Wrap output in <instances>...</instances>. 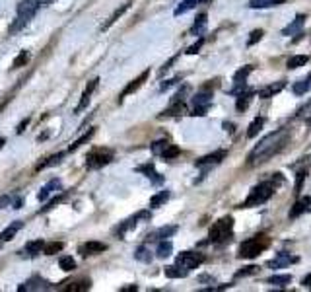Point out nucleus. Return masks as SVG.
<instances>
[{"label":"nucleus","instance_id":"obj_43","mask_svg":"<svg viewBox=\"0 0 311 292\" xmlns=\"http://www.w3.org/2000/svg\"><path fill=\"white\" fill-rule=\"evenodd\" d=\"M179 152H181V150H179L175 144H167V146H165V150L161 152V158H165V160H173V158H177V156H179Z\"/></svg>","mask_w":311,"mask_h":292},{"label":"nucleus","instance_id":"obj_42","mask_svg":"<svg viewBox=\"0 0 311 292\" xmlns=\"http://www.w3.org/2000/svg\"><path fill=\"white\" fill-rule=\"evenodd\" d=\"M196 4H198L196 0H183V2H181V4L175 8V12H173V14H175V16H181V14L189 12V10H192Z\"/></svg>","mask_w":311,"mask_h":292},{"label":"nucleus","instance_id":"obj_41","mask_svg":"<svg viewBox=\"0 0 311 292\" xmlns=\"http://www.w3.org/2000/svg\"><path fill=\"white\" fill-rule=\"evenodd\" d=\"M58 265H60L62 271H74V269H76V261H74L72 255H62V257L58 259Z\"/></svg>","mask_w":311,"mask_h":292},{"label":"nucleus","instance_id":"obj_14","mask_svg":"<svg viewBox=\"0 0 311 292\" xmlns=\"http://www.w3.org/2000/svg\"><path fill=\"white\" fill-rule=\"evenodd\" d=\"M303 23H305V16H303V14H297V16L290 21V25H286V27L282 29V35H297V33L301 31Z\"/></svg>","mask_w":311,"mask_h":292},{"label":"nucleus","instance_id":"obj_36","mask_svg":"<svg viewBox=\"0 0 311 292\" xmlns=\"http://www.w3.org/2000/svg\"><path fill=\"white\" fill-rule=\"evenodd\" d=\"M29 58H31L29 51H19L17 56L14 58V62H12V68H21V66H25V64L29 62Z\"/></svg>","mask_w":311,"mask_h":292},{"label":"nucleus","instance_id":"obj_23","mask_svg":"<svg viewBox=\"0 0 311 292\" xmlns=\"http://www.w3.org/2000/svg\"><path fill=\"white\" fill-rule=\"evenodd\" d=\"M130 4H132V0H128V2H124V4L121 6V8H117V10H115V12L111 14V18H109V19H107V21H105V23L101 25V29H109V27H111V25H113V23H115V21H117V19H119L121 16H122V14H124V12H126V10L130 8Z\"/></svg>","mask_w":311,"mask_h":292},{"label":"nucleus","instance_id":"obj_22","mask_svg":"<svg viewBox=\"0 0 311 292\" xmlns=\"http://www.w3.org/2000/svg\"><path fill=\"white\" fill-rule=\"evenodd\" d=\"M21 226H23V222H21V220L12 222L8 228H4V230L0 232V241H8V239H12V237L21 230Z\"/></svg>","mask_w":311,"mask_h":292},{"label":"nucleus","instance_id":"obj_35","mask_svg":"<svg viewBox=\"0 0 311 292\" xmlns=\"http://www.w3.org/2000/svg\"><path fill=\"white\" fill-rule=\"evenodd\" d=\"M62 152H58V154H52V156H49L45 162H39L37 165H35V169L39 171V169H45V167H51V165H54V164H58L60 160H62Z\"/></svg>","mask_w":311,"mask_h":292},{"label":"nucleus","instance_id":"obj_34","mask_svg":"<svg viewBox=\"0 0 311 292\" xmlns=\"http://www.w3.org/2000/svg\"><path fill=\"white\" fill-rule=\"evenodd\" d=\"M307 60H309V56H307V55H297V56H292V58H288L286 66H288L290 70H295V68H299V66L307 64Z\"/></svg>","mask_w":311,"mask_h":292},{"label":"nucleus","instance_id":"obj_8","mask_svg":"<svg viewBox=\"0 0 311 292\" xmlns=\"http://www.w3.org/2000/svg\"><path fill=\"white\" fill-rule=\"evenodd\" d=\"M150 216H152V214H150V210H140V212H136L134 216H130L128 220H124V222H122L119 228H115V234L122 236V234L128 230V228L136 226V224H138V220H150Z\"/></svg>","mask_w":311,"mask_h":292},{"label":"nucleus","instance_id":"obj_55","mask_svg":"<svg viewBox=\"0 0 311 292\" xmlns=\"http://www.w3.org/2000/svg\"><path fill=\"white\" fill-rule=\"evenodd\" d=\"M206 111H208V107H194L190 115H194V117H196V115H198V117H204V115H206Z\"/></svg>","mask_w":311,"mask_h":292},{"label":"nucleus","instance_id":"obj_51","mask_svg":"<svg viewBox=\"0 0 311 292\" xmlns=\"http://www.w3.org/2000/svg\"><path fill=\"white\" fill-rule=\"evenodd\" d=\"M187 91H189V86H183V88L173 95V99H171V101H183V97L187 95Z\"/></svg>","mask_w":311,"mask_h":292},{"label":"nucleus","instance_id":"obj_54","mask_svg":"<svg viewBox=\"0 0 311 292\" xmlns=\"http://www.w3.org/2000/svg\"><path fill=\"white\" fill-rule=\"evenodd\" d=\"M175 58H177V56H171V58H169V60H167V62H165V64H163V66L159 68V76H161V74H163L165 70H169V68H171V64L175 62Z\"/></svg>","mask_w":311,"mask_h":292},{"label":"nucleus","instance_id":"obj_24","mask_svg":"<svg viewBox=\"0 0 311 292\" xmlns=\"http://www.w3.org/2000/svg\"><path fill=\"white\" fill-rule=\"evenodd\" d=\"M185 101H171V105L163 111V113H159V117H177V115H181V113H185Z\"/></svg>","mask_w":311,"mask_h":292},{"label":"nucleus","instance_id":"obj_21","mask_svg":"<svg viewBox=\"0 0 311 292\" xmlns=\"http://www.w3.org/2000/svg\"><path fill=\"white\" fill-rule=\"evenodd\" d=\"M206 25H208V16L202 12V14H198V16L194 18V23H192V27H190V33H192V35H202V33L206 31Z\"/></svg>","mask_w":311,"mask_h":292},{"label":"nucleus","instance_id":"obj_46","mask_svg":"<svg viewBox=\"0 0 311 292\" xmlns=\"http://www.w3.org/2000/svg\"><path fill=\"white\" fill-rule=\"evenodd\" d=\"M167 144H169V142H167L165 138H161V140H156V142L152 144V152H154V154H157V156H161V152L165 150V146H167Z\"/></svg>","mask_w":311,"mask_h":292},{"label":"nucleus","instance_id":"obj_59","mask_svg":"<svg viewBox=\"0 0 311 292\" xmlns=\"http://www.w3.org/2000/svg\"><path fill=\"white\" fill-rule=\"evenodd\" d=\"M10 204H14V208H21V199H12Z\"/></svg>","mask_w":311,"mask_h":292},{"label":"nucleus","instance_id":"obj_7","mask_svg":"<svg viewBox=\"0 0 311 292\" xmlns=\"http://www.w3.org/2000/svg\"><path fill=\"white\" fill-rule=\"evenodd\" d=\"M148 76H150V68H146V70H144V72H142L138 78H134L132 82H128V84L124 86V90L121 91V95H119V103H121V101L126 97V95L134 93V91H136V90H138V88H140V86H142V84L148 80Z\"/></svg>","mask_w":311,"mask_h":292},{"label":"nucleus","instance_id":"obj_50","mask_svg":"<svg viewBox=\"0 0 311 292\" xmlns=\"http://www.w3.org/2000/svg\"><path fill=\"white\" fill-rule=\"evenodd\" d=\"M179 80H181L179 76H175V78H171V80H165V82H163V84L159 86V90H161V91H165V90H169L171 86H175V84H177Z\"/></svg>","mask_w":311,"mask_h":292},{"label":"nucleus","instance_id":"obj_15","mask_svg":"<svg viewBox=\"0 0 311 292\" xmlns=\"http://www.w3.org/2000/svg\"><path fill=\"white\" fill-rule=\"evenodd\" d=\"M47 288H52V286H49V282L41 280L39 276H33V278H29L27 282H23V284L17 286L19 292H23V290H47Z\"/></svg>","mask_w":311,"mask_h":292},{"label":"nucleus","instance_id":"obj_45","mask_svg":"<svg viewBox=\"0 0 311 292\" xmlns=\"http://www.w3.org/2000/svg\"><path fill=\"white\" fill-rule=\"evenodd\" d=\"M262 35H264V31H262V29H255V31H251V35H249V39H247V47H253L255 43H259V41L262 39Z\"/></svg>","mask_w":311,"mask_h":292},{"label":"nucleus","instance_id":"obj_9","mask_svg":"<svg viewBox=\"0 0 311 292\" xmlns=\"http://www.w3.org/2000/svg\"><path fill=\"white\" fill-rule=\"evenodd\" d=\"M41 4H43V0H21V2H19V6H17V16L31 19V18H33V14L39 10V6H41Z\"/></svg>","mask_w":311,"mask_h":292},{"label":"nucleus","instance_id":"obj_20","mask_svg":"<svg viewBox=\"0 0 311 292\" xmlns=\"http://www.w3.org/2000/svg\"><path fill=\"white\" fill-rule=\"evenodd\" d=\"M253 95H255V91H253V90H243L241 93H237V101H235V109H237V111H245V109L249 107V103H251V99H253Z\"/></svg>","mask_w":311,"mask_h":292},{"label":"nucleus","instance_id":"obj_11","mask_svg":"<svg viewBox=\"0 0 311 292\" xmlns=\"http://www.w3.org/2000/svg\"><path fill=\"white\" fill-rule=\"evenodd\" d=\"M107 249V243H101V241H86L78 247V253L82 257H87V255H97V253H103Z\"/></svg>","mask_w":311,"mask_h":292},{"label":"nucleus","instance_id":"obj_47","mask_svg":"<svg viewBox=\"0 0 311 292\" xmlns=\"http://www.w3.org/2000/svg\"><path fill=\"white\" fill-rule=\"evenodd\" d=\"M27 21H29L27 18H21V16H17V19H16V21L10 25V29H8V31H10V33H16V31H17V29H21V27H23Z\"/></svg>","mask_w":311,"mask_h":292},{"label":"nucleus","instance_id":"obj_3","mask_svg":"<svg viewBox=\"0 0 311 292\" xmlns=\"http://www.w3.org/2000/svg\"><path fill=\"white\" fill-rule=\"evenodd\" d=\"M231 232H233V218L231 216H224L218 222H214V226L208 232V241L210 243H225L231 239Z\"/></svg>","mask_w":311,"mask_h":292},{"label":"nucleus","instance_id":"obj_5","mask_svg":"<svg viewBox=\"0 0 311 292\" xmlns=\"http://www.w3.org/2000/svg\"><path fill=\"white\" fill-rule=\"evenodd\" d=\"M113 160V152L105 150V148H95L86 156V167L87 169H99L103 165H107Z\"/></svg>","mask_w":311,"mask_h":292},{"label":"nucleus","instance_id":"obj_32","mask_svg":"<svg viewBox=\"0 0 311 292\" xmlns=\"http://www.w3.org/2000/svg\"><path fill=\"white\" fill-rule=\"evenodd\" d=\"M286 0H249V8H255V10H260V8H272V6H278Z\"/></svg>","mask_w":311,"mask_h":292},{"label":"nucleus","instance_id":"obj_13","mask_svg":"<svg viewBox=\"0 0 311 292\" xmlns=\"http://www.w3.org/2000/svg\"><path fill=\"white\" fill-rule=\"evenodd\" d=\"M295 261H297V257L288 255V253H280V255H276L274 259H270L266 265H268V269H284V267H288V265H292V263H295Z\"/></svg>","mask_w":311,"mask_h":292},{"label":"nucleus","instance_id":"obj_27","mask_svg":"<svg viewBox=\"0 0 311 292\" xmlns=\"http://www.w3.org/2000/svg\"><path fill=\"white\" fill-rule=\"evenodd\" d=\"M309 90H311V74H307L303 80H297V82L294 84V88H292L294 95H303V93L309 91Z\"/></svg>","mask_w":311,"mask_h":292},{"label":"nucleus","instance_id":"obj_28","mask_svg":"<svg viewBox=\"0 0 311 292\" xmlns=\"http://www.w3.org/2000/svg\"><path fill=\"white\" fill-rule=\"evenodd\" d=\"M134 259L140 261V263H150L152 261V251L148 245H138L134 249Z\"/></svg>","mask_w":311,"mask_h":292},{"label":"nucleus","instance_id":"obj_53","mask_svg":"<svg viewBox=\"0 0 311 292\" xmlns=\"http://www.w3.org/2000/svg\"><path fill=\"white\" fill-rule=\"evenodd\" d=\"M10 202H12V197H10V195H2V197H0V208L10 206Z\"/></svg>","mask_w":311,"mask_h":292},{"label":"nucleus","instance_id":"obj_37","mask_svg":"<svg viewBox=\"0 0 311 292\" xmlns=\"http://www.w3.org/2000/svg\"><path fill=\"white\" fill-rule=\"evenodd\" d=\"M62 247H64L62 241H49V243L43 245V253L45 255H56L58 251H62Z\"/></svg>","mask_w":311,"mask_h":292},{"label":"nucleus","instance_id":"obj_49","mask_svg":"<svg viewBox=\"0 0 311 292\" xmlns=\"http://www.w3.org/2000/svg\"><path fill=\"white\" fill-rule=\"evenodd\" d=\"M202 45H204V37H200V39H198L194 45H190V47H189L185 53H187V55H196V53L200 51V47H202Z\"/></svg>","mask_w":311,"mask_h":292},{"label":"nucleus","instance_id":"obj_29","mask_svg":"<svg viewBox=\"0 0 311 292\" xmlns=\"http://www.w3.org/2000/svg\"><path fill=\"white\" fill-rule=\"evenodd\" d=\"M171 251H173V243H171L169 239H159L156 255H157L159 259H165V257H169V255H171Z\"/></svg>","mask_w":311,"mask_h":292},{"label":"nucleus","instance_id":"obj_62","mask_svg":"<svg viewBox=\"0 0 311 292\" xmlns=\"http://www.w3.org/2000/svg\"><path fill=\"white\" fill-rule=\"evenodd\" d=\"M52 2H54V0H47V4H52Z\"/></svg>","mask_w":311,"mask_h":292},{"label":"nucleus","instance_id":"obj_31","mask_svg":"<svg viewBox=\"0 0 311 292\" xmlns=\"http://www.w3.org/2000/svg\"><path fill=\"white\" fill-rule=\"evenodd\" d=\"M163 273H165V276H169V278H183V276L189 274V271H185V269H181V267H177V265L165 267Z\"/></svg>","mask_w":311,"mask_h":292},{"label":"nucleus","instance_id":"obj_30","mask_svg":"<svg viewBox=\"0 0 311 292\" xmlns=\"http://www.w3.org/2000/svg\"><path fill=\"white\" fill-rule=\"evenodd\" d=\"M264 127V117H255L253 119V123L249 125V128H247V138H253V136H257L259 132H260V128Z\"/></svg>","mask_w":311,"mask_h":292},{"label":"nucleus","instance_id":"obj_18","mask_svg":"<svg viewBox=\"0 0 311 292\" xmlns=\"http://www.w3.org/2000/svg\"><path fill=\"white\" fill-rule=\"evenodd\" d=\"M175 232H177V226H161L159 230H156L154 234H150V236H148V239H152V241L167 239V237H171Z\"/></svg>","mask_w":311,"mask_h":292},{"label":"nucleus","instance_id":"obj_56","mask_svg":"<svg viewBox=\"0 0 311 292\" xmlns=\"http://www.w3.org/2000/svg\"><path fill=\"white\" fill-rule=\"evenodd\" d=\"M29 121H31V119H29V117H27V119H23V121H21V123H19V125H17V128H16V132H17V134H21V132H23V130H25V127H27V125H29Z\"/></svg>","mask_w":311,"mask_h":292},{"label":"nucleus","instance_id":"obj_10","mask_svg":"<svg viewBox=\"0 0 311 292\" xmlns=\"http://www.w3.org/2000/svg\"><path fill=\"white\" fill-rule=\"evenodd\" d=\"M227 156V152L225 150H216V152H212V154H208V156H202L200 160H196L194 162V165L196 167H208V165H216V164H220L224 158Z\"/></svg>","mask_w":311,"mask_h":292},{"label":"nucleus","instance_id":"obj_38","mask_svg":"<svg viewBox=\"0 0 311 292\" xmlns=\"http://www.w3.org/2000/svg\"><path fill=\"white\" fill-rule=\"evenodd\" d=\"M290 282H292L290 274H272V276H268V284H274V286H286Z\"/></svg>","mask_w":311,"mask_h":292},{"label":"nucleus","instance_id":"obj_4","mask_svg":"<svg viewBox=\"0 0 311 292\" xmlns=\"http://www.w3.org/2000/svg\"><path fill=\"white\" fill-rule=\"evenodd\" d=\"M274 195V185L264 181V183H259L257 187H253L247 195V199L243 201L241 208H249V206H259V204H264L270 197Z\"/></svg>","mask_w":311,"mask_h":292},{"label":"nucleus","instance_id":"obj_58","mask_svg":"<svg viewBox=\"0 0 311 292\" xmlns=\"http://www.w3.org/2000/svg\"><path fill=\"white\" fill-rule=\"evenodd\" d=\"M136 290H138V286H136V284H130V286L121 288V292H136Z\"/></svg>","mask_w":311,"mask_h":292},{"label":"nucleus","instance_id":"obj_12","mask_svg":"<svg viewBox=\"0 0 311 292\" xmlns=\"http://www.w3.org/2000/svg\"><path fill=\"white\" fill-rule=\"evenodd\" d=\"M97 84H99V78H93V80H91V82L86 86V90H84V93H82V97H80V103L76 105V113H80L82 109H86V107H87V103H89V97H91V93L95 91Z\"/></svg>","mask_w":311,"mask_h":292},{"label":"nucleus","instance_id":"obj_6","mask_svg":"<svg viewBox=\"0 0 311 292\" xmlns=\"http://www.w3.org/2000/svg\"><path fill=\"white\" fill-rule=\"evenodd\" d=\"M204 261V255L202 253H196V251H183L177 255L175 259V265L185 269V271H190V269H196L200 263Z\"/></svg>","mask_w":311,"mask_h":292},{"label":"nucleus","instance_id":"obj_48","mask_svg":"<svg viewBox=\"0 0 311 292\" xmlns=\"http://www.w3.org/2000/svg\"><path fill=\"white\" fill-rule=\"evenodd\" d=\"M255 273H259V267L257 265H249V267H243L241 271H237L235 276H247V274H255Z\"/></svg>","mask_w":311,"mask_h":292},{"label":"nucleus","instance_id":"obj_40","mask_svg":"<svg viewBox=\"0 0 311 292\" xmlns=\"http://www.w3.org/2000/svg\"><path fill=\"white\" fill-rule=\"evenodd\" d=\"M167 199H169V191H159L157 195H154L152 199H150V206H161V204H165L167 202Z\"/></svg>","mask_w":311,"mask_h":292},{"label":"nucleus","instance_id":"obj_39","mask_svg":"<svg viewBox=\"0 0 311 292\" xmlns=\"http://www.w3.org/2000/svg\"><path fill=\"white\" fill-rule=\"evenodd\" d=\"M93 134H95V128H89V130H87L86 134H82V136H80L78 140H74V142H72V144L68 146V150H70V152H72V150H78V148H80V146H82L84 142H87V140H89V138H91Z\"/></svg>","mask_w":311,"mask_h":292},{"label":"nucleus","instance_id":"obj_16","mask_svg":"<svg viewBox=\"0 0 311 292\" xmlns=\"http://www.w3.org/2000/svg\"><path fill=\"white\" fill-rule=\"evenodd\" d=\"M56 189H60V179H51L45 187H41L39 189V193H37V199L41 201V202H45L49 197H51V193H54Z\"/></svg>","mask_w":311,"mask_h":292},{"label":"nucleus","instance_id":"obj_2","mask_svg":"<svg viewBox=\"0 0 311 292\" xmlns=\"http://www.w3.org/2000/svg\"><path fill=\"white\" fill-rule=\"evenodd\" d=\"M270 245V237L268 236H255V237H249L245 239L241 245H239V251H237V257L239 259H255L259 257L266 247Z\"/></svg>","mask_w":311,"mask_h":292},{"label":"nucleus","instance_id":"obj_19","mask_svg":"<svg viewBox=\"0 0 311 292\" xmlns=\"http://www.w3.org/2000/svg\"><path fill=\"white\" fill-rule=\"evenodd\" d=\"M286 88V82L284 80H280V82H274V84H270V86H266V88H262L260 91H259V95L262 97V99H268V97H272V95H276L278 91H282Z\"/></svg>","mask_w":311,"mask_h":292},{"label":"nucleus","instance_id":"obj_60","mask_svg":"<svg viewBox=\"0 0 311 292\" xmlns=\"http://www.w3.org/2000/svg\"><path fill=\"white\" fill-rule=\"evenodd\" d=\"M198 4H206V2H212V0H196Z\"/></svg>","mask_w":311,"mask_h":292},{"label":"nucleus","instance_id":"obj_44","mask_svg":"<svg viewBox=\"0 0 311 292\" xmlns=\"http://www.w3.org/2000/svg\"><path fill=\"white\" fill-rule=\"evenodd\" d=\"M303 212H305V210H303V204H301V199H299V201H295V202L292 204V208H290V214H288V216L294 220V218H297V216H299V214H303Z\"/></svg>","mask_w":311,"mask_h":292},{"label":"nucleus","instance_id":"obj_61","mask_svg":"<svg viewBox=\"0 0 311 292\" xmlns=\"http://www.w3.org/2000/svg\"><path fill=\"white\" fill-rule=\"evenodd\" d=\"M4 142H6V140H4V138H0V148H2V144H4Z\"/></svg>","mask_w":311,"mask_h":292},{"label":"nucleus","instance_id":"obj_25","mask_svg":"<svg viewBox=\"0 0 311 292\" xmlns=\"http://www.w3.org/2000/svg\"><path fill=\"white\" fill-rule=\"evenodd\" d=\"M210 101H212V91H208V90H202L192 97V105L194 107H208Z\"/></svg>","mask_w":311,"mask_h":292},{"label":"nucleus","instance_id":"obj_52","mask_svg":"<svg viewBox=\"0 0 311 292\" xmlns=\"http://www.w3.org/2000/svg\"><path fill=\"white\" fill-rule=\"evenodd\" d=\"M303 179H305V171H301L299 175H297V183H295V195L301 191V185H303Z\"/></svg>","mask_w":311,"mask_h":292},{"label":"nucleus","instance_id":"obj_26","mask_svg":"<svg viewBox=\"0 0 311 292\" xmlns=\"http://www.w3.org/2000/svg\"><path fill=\"white\" fill-rule=\"evenodd\" d=\"M43 245H45V241H43V239L27 241V243H25V247H23V253H25V255H29V257H35V255H39V253L43 251Z\"/></svg>","mask_w":311,"mask_h":292},{"label":"nucleus","instance_id":"obj_57","mask_svg":"<svg viewBox=\"0 0 311 292\" xmlns=\"http://www.w3.org/2000/svg\"><path fill=\"white\" fill-rule=\"evenodd\" d=\"M301 204H303V210H305V212H311V197H303V199H301Z\"/></svg>","mask_w":311,"mask_h":292},{"label":"nucleus","instance_id":"obj_1","mask_svg":"<svg viewBox=\"0 0 311 292\" xmlns=\"http://www.w3.org/2000/svg\"><path fill=\"white\" fill-rule=\"evenodd\" d=\"M286 142H288V130H286V128L274 130V132L266 134V136L249 152L247 162H249L251 165H259V164L270 160L274 154H278V152L284 148Z\"/></svg>","mask_w":311,"mask_h":292},{"label":"nucleus","instance_id":"obj_33","mask_svg":"<svg viewBox=\"0 0 311 292\" xmlns=\"http://www.w3.org/2000/svg\"><path fill=\"white\" fill-rule=\"evenodd\" d=\"M89 280H76V282H68V286L64 288L66 292H86L89 290Z\"/></svg>","mask_w":311,"mask_h":292},{"label":"nucleus","instance_id":"obj_17","mask_svg":"<svg viewBox=\"0 0 311 292\" xmlns=\"http://www.w3.org/2000/svg\"><path fill=\"white\" fill-rule=\"evenodd\" d=\"M136 171L144 173V175H146L148 179H152V183H156V185H159V183L163 181V177H159V173H156V167H154L152 162H150V164H144V165H138Z\"/></svg>","mask_w":311,"mask_h":292}]
</instances>
